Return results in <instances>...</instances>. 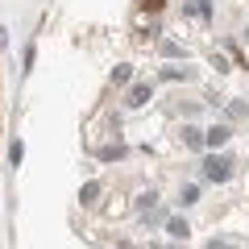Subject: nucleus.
Listing matches in <instances>:
<instances>
[{"label": "nucleus", "mask_w": 249, "mask_h": 249, "mask_svg": "<svg viewBox=\"0 0 249 249\" xmlns=\"http://www.w3.org/2000/svg\"><path fill=\"white\" fill-rule=\"evenodd\" d=\"M229 133H232L229 124H212V129H204V145H224Z\"/></svg>", "instance_id": "nucleus-3"}, {"label": "nucleus", "mask_w": 249, "mask_h": 249, "mask_svg": "<svg viewBox=\"0 0 249 249\" xmlns=\"http://www.w3.org/2000/svg\"><path fill=\"white\" fill-rule=\"evenodd\" d=\"M204 175L212 178V183H224V178L232 175V162L224 158V154H216V158H208V162H204Z\"/></svg>", "instance_id": "nucleus-1"}, {"label": "nucleus", "mask_w": 249, "mask_h": 249, "mask_svg": "<svg viewBox=\"0 0 249 249\" xmlns=\"http://www.w3.org/2000/svg\"><path fill=\"white\" fill-rule=\"evenodd\" d=\"M208 249H237V245H229V241H212Z\"/></svg>", "instance_id": "nucleus-9"}, {"label": "nucleus", "mask_w": 249, "mask_h": 249, "mask_svg": "<svg viewBox=\"0 0 249 249\" xmlns=\"http://www.w3.org/2000/svg\"><path fill=\"white\" fill-rule=\"evenodd\" d=\"M96 196H100V183H83L79 187V199H83V204H96Z\"/></svg>", "instance_id": "nucleus-6"}, {"label": "nucleus", "mask_w": 249, "mask_h": 249, "mask_svg": "<svg viewBox=\"0 0 249 249\" xmlns=\"http://www.w3.org/2000/svg\"><path fill=\"white\" fill-rule=\"evenodd\" d=\"M96 154H100V158H104V162H112V158H121L124 150H121V145H104V150H96Z\"/></svg>", "instance_id": "nucleus-7"}, {"label": "nucleus", "mask_w": 249, "mask_h": 249, "mask_svg": "<svg viewBox=\"0 0 249 249\" xmlns=\"http://www.w3.org/2000/svg\"><path fill=\"white\" fill-rule=\"evenodd\" d=\"M166 232H170L175 241H187V237H191V224H187V220H178V216H175V220H166Z\"/></svg>", "instance_id": "nucleus-5"}, {"label": "nucleus", "mask_w": 249, "mask_h": 249, "mask_svg": "<svg viewBox=\"0 0 249 249\" xmlns=\"http://www.w3.org/2000/svg\"><path fill=\"white\" fill-rule=\"evenodd\" d=\"M129 75H133L129 67H116V71H112V79H116V83H129Z\"/></svg>", "instance_id": "nucleus-8"}, {"label": "nucleus", "mask_w": 249, "mask_h": 249, "mask_svg": "<svg viewBox=\"0 0 249 249\" xmlns=\"http://www.w3.org/2000/svg\"><path fill=\"white\" fill-rule=\"evenodd\" d=\"M183 145H187V150H204V129L187 124V129H183Z\"/></svg>", "instance_id": "nucleus-4"}, {"label": "nucleus", "mask_w": 249, "mask_h": 249, "mask_svg": "<svg viewBox=\"0 0 249 249\" xmlns=\"http://www.w3.org/2000/svg\"><path fill=\"white\" fill-rule=\"evenodd\" d=\"M150 96H154V88H150V83H137V88H129L124 104H129V108H142V104H150Z\"/></svg>", "instance_id": "nucleus-2"}]
</instances>
